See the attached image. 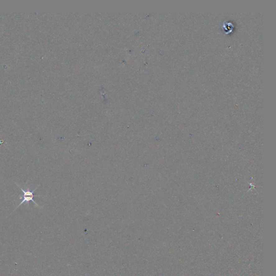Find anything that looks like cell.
<instances>
[{
    "label": "cell",
    "mask_w": 276,
    "mask_h": 276,
    "mask_svg": "<svg viewBox=\"0 0 276 276\" xmlns=\"http://www.w3.org/2000/svg\"><path fill=\"white\" fill-rule=\"evenodd\" d=\"M16 185L20 188V189L22 191L23 194H24V195H23V200L22 201H21V202L20 203V205L17 207L16 209L18 207H20V205H22V204H23L24 202H26V203H27V205H28L29 206L30 201H32V202H33L35 204V205H36L37 207H39V206L36 203V202H35V201L34 200V199H33V198L34 197H39V196H37V195H34V191H36V190L37 189V188H36L34 189L33 191H30V190L29 189V188H28L27 190H26V191H25V190H23L21 187H20L19 185H17L16 183Z\"/></svg>",
    "instance_id": "obj_1"
}]
</instances>
